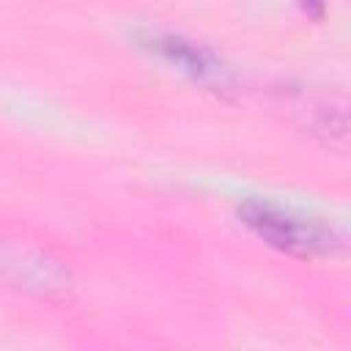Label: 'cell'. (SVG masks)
Here are the masks:
<instances>
[{
  "instance_id": "1",
  "label": "cell",
  "mask_w": 351,
  "mask_h": 351,
  "mask_svg": "<svg viewBox=\"0 0 351 351\" xmlns=\"http://www.w3.org/2000/svg\"><path fill=\"white\" fill-rule=\"evenodd\" d=\"M239 219L269 247L296 255V258H318V255H335L343 247L340 233L315 219L304 217L299 211L282 208L269 200H244L239 206Z\"/></svg>"
},
{
  "instance_id": "4",
  "label": "cell",
  "mask_w": 351,
  "mask_h": 351,
  "mask_svg": "<svg viewBox=\"0 0 351 351\" xmlns=\"http://www.w3.org/2000/svg\"><path fill=\"white\" fill-rule=\"evenodd\" d=\"M302 8H304V14H307V16L321 19V16H324V11H326V0H302Z\"/></svg>"
},
{
  "instance_id": "3",
  "label": "cell",
  "mask_w": 351,
  "mask_h": 351,
  "mask_svg": "<svg viewBox=\"0 0 351 351\" xmlns=\"http://www.w3.org/2000/svg\"><path fill=\"white\" fill-rule=\"evenodd\" d=\"M148 47L165 58L167 63H173L176 69H181L184 74H189L192 80L197 82H206V85H225L230 80L225 63L206 47L184 38V36H151L148 38Z\"/></svg>"
},
{
  "instance_id": "2",
  "label": "cell",
  "mask_w": 351,
  "mask_h": 351,
  "mask_svg": "<svg viewBox=\"0 0 351 351\" xmlns=\"http://www.w3.org/2000/svg\"><path fill=\"white\" fill-rule=\"evenodd\" d=\"M0 274L11 280L16 288L30 291L41 299H58L66 296L71 288L69 271L49 255L19 247V244H5L0 247Z\"/></svg>"
}]
</instances>
